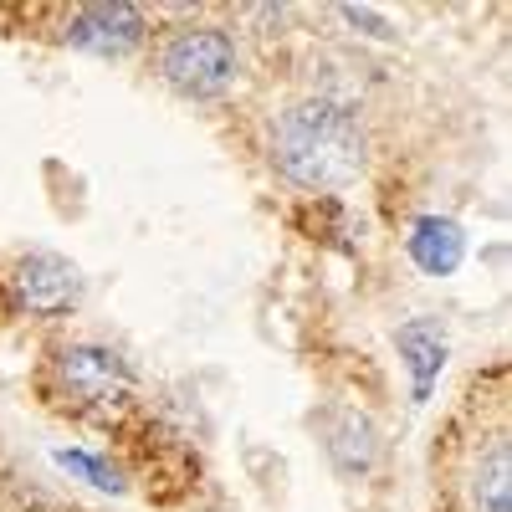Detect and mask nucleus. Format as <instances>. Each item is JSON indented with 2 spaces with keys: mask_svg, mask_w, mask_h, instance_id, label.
<instances>
[{
  "mask_svg": "<svg viewBox=\"0 0 512 512\" xmlns=\"http://www.w3.org/2000/svg\"><path fill=\"white\" fill-rule=\"evenodd\" d=\"M441 512H446V507H441Z\"/></svg>",
  "mask_w": 512,
  "mask_h": 512,
  "instance_id": "nucleus-9",
  "label": "nucleus"
},
{
  "mask_svg": "<svg viewBox=\"0 0 512 512\" xmlns=\"http://www.w3.org/2000/svg\"><path fill=\"white\" fill-rule=\"evenodd\" d=\"M149 72L185 103H221L241 88L246 57L231 26L190 16V21L149 31Z\"/></svg>",
  "mask_w": 512,
  "mask_h": 512,
  "instance_id": "nucleus-3",
  "label": "nucleus"
},
{
  "mask_svg": "<svg viewBox=\"0 0 512 512\" xmlns=\"http://www.w3.org/2000/svg\"><path fill=\"white\" fill-rule=\"evenodd\" d=\"M323 451H328L338 477L359 482V477L374 472V461H379V431L359 410H328L323 415Z\"/></svg>",
  "mask_w": 512,
  "mask_h": 512,
  "instance_id": "nucleus-7",
  "label": "nucleus"
},
{
  "mask_svg": "<svg viewBox=\"0 0 512 512\" xmlns=\"http://www.w3.org/2000/svg\"><path fill=\"white\" fill-rule=\"evenodd\" d=\"M82 303V272L57 251H21L0 267V313L16 323H62Z\"/></svg>",
  "mask_w": 512,
  "mask_h": 512,
  "instance_id": "nucleus-4",
  "label": "nucleus"
},
{
  "mask_svg": "<svg viewBox=\"0 0 512 512\" xmlns=\"http://www.w3.org/2000/svg\"><path fill=\"white\" fill-rule=\"evenodd\" d=\"M31 395L57 420L118 436L139 420V369L103 338H57L36 359Z\"/></svg>",
  "mask_w": 512,
  "mask_h": 512,
  "instance_id": "nucleus-2",
  "label": "nucleus"
},
{
  "mask_svg": "<svg viewBox=\"0 0 512 512\" xmlns=\"http://www.w3.org/2000/svg\"><path fill=\"white\" fill-rule=\"evenodd\" d=\"M62 21V41L77 52L93 57H134L139 47H149V11L128 6V0H98V6H72L57 11Z\"/></svg>",
  "mask_w": 512,
  "mask_h": 512,
  "instance_id": "nucleus-5",
  "label": "nucleus"
},
{
  "mask_svg": "<svg viewBox=\"0 0 512 512\" xmlns=\"http://www.w3.org/2000/svg\"><path fill=\"white\" fill-rule=\"evenodd\" d=\"M466 497L472 512H512V446L507 425H492L487 441L466 461Z\"/></svg>",
  "mask_w": 512,
  "mask_h": 512,
  "instance_id": "nucleus-6",
  "label": "nucleus"
},
{
  "mask_svg": "<svg viewBox=\"0 0 512 512\" xmlns=\"http://www.w3.org/2000/svg\"><path fill=\"white\" fill-rule=\"evenodd\" d=\"M262 154L282 185L303 195H333L364 175L369 134L349 103H338L328 93H308L272 113Z\"/></svg>",
  "mask_w": 512,
  "mask_h": 512,
  "instance_id": "nucleus-1",
  "label": "nucleus"
},
{
  "mask_svg": "<svg viewBox=\"0 0 512 512\" xmlns=\"http://www.w3.org/2000/svg\"><path fill=\"white\" fill-rule=\"evenodd\" d=\"M425 333H431V349L420 354L415 369H436V354H446V333H436V323H425ZM415 344H420V323H410V328L400 333V349H415Z\"/></svg>",
  "mask_w": 512,
  "mask_h": 512,
  "instance_id": "nucleus-8",
  "label": "nucleus"
}]
</instances>
